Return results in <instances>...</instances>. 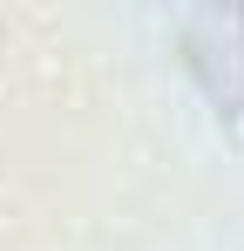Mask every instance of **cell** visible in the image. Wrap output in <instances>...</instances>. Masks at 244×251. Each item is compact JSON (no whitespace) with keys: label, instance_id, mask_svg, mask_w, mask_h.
I'll return each mask as SVG.
<instances>
[]
</instances>
